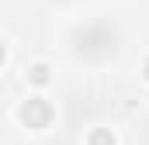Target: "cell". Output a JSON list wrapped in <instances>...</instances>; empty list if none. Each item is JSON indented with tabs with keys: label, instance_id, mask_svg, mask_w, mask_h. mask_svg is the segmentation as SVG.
<instances>
[{
	"label": "cell",
	"instance_id": "cell-2",
	"mask_svg": "<svg viewBox=\"0 0 149 145\" xmlns=\"http://www.w3.org/2000/svg\"><path fill=\"white\" fill-rule=\"evenodd\" d=\"M146 76H149V62H146Z\"/></svg>",
	"mask_w": 149,
	"mask_h": 145
},
{
	"label": "cell",
	"instance_id": "cell-1",
	"mask_svg": "<svg viewBox=\"0 0 149 145\" xmlns=\"http://www.w3.org/2000/svg\"><path fill=\"white\" fill-rule=\"evenodd\" d=\"M94 145H111V138L108 135H94Z\"/></svg>",
	"mask_w": 149,
	"mask_h": 145
}]
</instances>
